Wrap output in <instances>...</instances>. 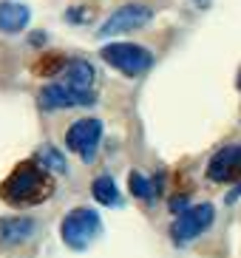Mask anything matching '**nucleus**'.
Returning <instances> with one entry per match:
<instances>
[{"instance_id": "nucleus-5", "label": "nucleus", "mask_w": 241, "mask_h": 258, "mask_svg": "<svg viewBox=\"0 0 241 258\" xmlns=\"http://www.w3.org/2000/svg\"><path fill=\"white\" fill-rule=\"evenodd\" d=\"M153 20L151 6L145 3H125V6L113 9L111 15L105 17V23L99 26V37H116V34H128V31H136L148 26Z\"/></svg>"}, {"instance_id": "nucleus-16", "label": "nucleus", "mask_w": 241, "mask_h": 258, "mask_svg": "<svg viewBox=\"0 0 241 258\" xmlns=\"http://www.w3.org/2000/svg\"><path fill=\"white\" fill-rule=\"evenodd\" d=\"M238 196H241V184H238V187L233 190V193H230V202H235V199H238Z\"/></svg>"}, {"instance_id": "nucleus-14", "label": "nucleus", "mask_w": 241, "mask_h": 258, "mask_svg": "<svg viewBox=\"0 0 241 258\" xmlns=\"http://www.w3.org/2000/svg\"><path fill=\"white\" fill-rule=\"evenodd\" d=\"M128 187L131 193H134L136 199H142V202H156V190H153V179H148V176H142L139 170H131L128 176Z\"/></svg>"}, {"instance_id": "nucleus-3", "label": "nucleus", "mask_w": 241, "mask_h": 258, "mask_svg": "<svg viewBox=\"0 0 241 258\" xmlns=\"http://www.w3.org/2000/svg\"><path fill=\"white\" fill-rule=\"evenodd\" d=\"M99 57L125 77H142L153 66V54L136 43H105L99 48Z\"/></svg>"}, {"instance_id": "nucleus-11", "label": "nucleus", "mask_w": 241, "mask_h": 258, "mask_svg": "<svg viewBox=\"0 0 241 258\" xmlns=\"http://www.w3.org/2000/svg\"><path fill=\"white\" fill-rule=\"evenodd\" d=\"M31 20V9L17 0H0V34H20Z\"/></svg>"}, {"instance_id": "nucleus-9", "label": "nucleus", "mask_w": 241, "mask_h": 258, "mask_svg": "<svg viewBox=\"0 0 241 258\" xmlns=\"http://www.w3.org/2000/svg\"><path fill=\"white\" fill-rule=\"evenodd\" d=\"M37 224L29 216H9V219H0V244L3 247H17V244L29 241L34 235Z\"/></svg>"}, {"instance_id": "nucleus-8", "label": "nucleus", "mask_w": 241, "mask_h": 258, "mask_svg": "<svg viewBox=\"0 0 241 258\" xmlns=\"http://www.w3.org/2000/svg\"><path fill=\"white\" fill-rule=\"evenodd\" d=\"M210 182H238L241 179V145H227L219 153H213L207 165Z\"/></svg>"}, {"instance_id": "nucleus-10", "label": "nucleus", "mask_w": 241, "mask_h": 258, "mask_svg": "<svg viewBox=\"0 0 241 258\" xmlns=\"http://www.w3.org/2000/svg\"><path fill=\"white\" fill-rule=\"evenodd\" d=\"M94 80H97V71L88 60H68L66 69H63V80L68 88L74 91H83V94H94Z\"/></svg>"}, {"instance_id": "nucleus-6", "label": "nucleus", "mask_w": 241, "mask_h": 258, "mask_svg": "<svg viewBox=\"0 0 241 258\" xmlns=\"http://www.w3.org/2000/svg\"><path fill=\"white\" fill-rule=\"evenodd\" d=\"M99 142H102V122H99L97 116L77 119L74 125L66 131V148L71 153H77L83 162H94Z\"/></svg>"}, {"instance_id": "nucleus-13", "label": "nucleus", "mask_w": 241, "mask_h": 258, "mask_svg": "<svg viewBox=\"0 0 241 258\" xmlns=\"http://www.w3.org/2000/svg\"><path fill=\"white\" fill-rule=\"evenodd\" d=\"M37 165L43 167V170H48V173H66L68 170L66 156H63L57 148H51V145H45V148L37 151Z\"/></svg>"}, {"instance_id": "nucleus-1", "label": "nucleus", "mask_w": 241, "mask_h": 258, "mask_svg": "<svg viewBox=\"0 0 241 258\" xmlns=\"http://www.w3.org/2000/svg\"><path fill=\"white\" fill-rule=\"evenodd\" d=\"M54 182H51V173L43 170L37 162H23L17 165L9 179L0 184V199L12 207H31V205H40L45 199L51 196Z\"/></svg>"}, {"instance_id": "nucleus-15", "label": "nucleus", "mask_w": 241, "mask_h": 258, "mask_svg": "<svg viewBox=\"0 0 241 258\" xmlns=\"http://www.w3.org/2000/svg\"><path fill=\"white\" fill-rule=\"evenodd\" d=\"M66 69V62L60 60V57H48V60H40V66L34 71L37 74H57V71H63Z\"/></svg>"}, {"instance_id": "nucleus-2", "label": "nucleus", "mask_w": 241, "mask_h": 258, "mask_svg": "<svg viewBox=\"0 0 241 258\" xmlns=\"http://www.w3.org/2000/svg\"><path fill=\"white\" fill-rule=\"evenodd\" d=\"M99 233H102V219L91 207H74L60 221V235L68 250H77V252L88 250L91 244L99 238Z\"/></svg>"}, {"instance_id": "nucleus-7", "label": "nucleus", "mask_w": 241, "mask_h": 258, "mask_svg": "<svg viewBox=\"0 0 241 258\" xmlns=\"http://www.w3.org/2000/svg\"><path fill=\"white\" fill-rule=\"evenodd\" d=\"M37 102H40L43 111H66V108L94 105V102H97V94L74 91V88H68L66 83H51V85H45L43 91H40Z\"/></svg>"}, {"instance_id": "nucleus-4", "label": "nucleus", "mask_w": 241, "mask_h": 258, "mask_svg": "<svg viewBox=\"0 0 241 258\" xmlns=\"http://www.w3.org/2000/svg\"><path fill=\"white\" fill-rule=\"evenodd\" d=\"M213 219H216V210H213V205H207V202L182 210L173 219V224H170V238H173V244L185 247L188 241L199 238V235L213 224Z\"/></svg>"}, {"instance_id": "nucleus-12", "label": "nucleus", "mask_w": 241, "mask_h": 258, "mask_svg": "<svg viewBox=\"0 0 241 258\" xmlns=\"http://www.w3.org/2000/svg\"><path fill=\"white\" fill-rule=\"evenodd\" d=\"M91 193H94V199H97L99 205H105V207H119L122 205L119 187H116V182H113V176H108V173H102V176L94 179Z\"/></svg>"}]
</instances>
